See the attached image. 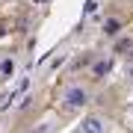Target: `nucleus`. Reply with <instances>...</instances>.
<instances>
[{
	"label": "nucleus",
	"mask_w": 133,
	"mask_h": 133,
	"mask_svg": "<svg viewBox=\"0 0 133 133\" xmlns=\"http://www.w3.org/2000/svg\"><path fill=\"white\" fill-rule=\"evenodd\" d=\"M62 104L65 107H71V109H80L89 104V89L80 83H71V86H65L62 89Z\"/></svg>",
	"instance_id": "nucleus-1"
},
{
	"label": "nucleus",
	"mask_w": 133,
	"mask_h": 133,
	"mask_svg": "<svg viewBox=\"0 0 133 133\" xmlns=\"http://www.w3.org/2000/svg\"><path fill=\"white\" fill-rule=\"evenodd\" d=\"M80 133H107V121L101 115H86L80 124Z\"/></svg>",
	"instance_id": "nucleus-2"
},
{
	"label": "nucleus",
	"mask_w": 133,
	"mask_h": 133,
	"mask_svg": "<svg viewBox=\"0 0 133 133\" xmlns=\"http://www.w3.org/2000/svg\"><path fill=\"white\" fill-rule=\"evenodd\" d=\"M107 71H109V59H107V62H104V59L95 62V77H104Z\"/></svg>",
	"instance_id": "nucleus-3"
},
{
	"label": "nucleus",
	"mask_w": 133,
	"mask_h": 133,
	"mask_svg": "<svg viewBox=\"0 0 133 133\" xmlns=\"http://www.w3.org/2000/svg\"><path fill=\"white\" fill-rule=\"evenodd\" d=\"M107 33H109V36L118 33V21H109V24H107Z\"/></svg>",
	"instance_id": "nucleus-4"
},
{
	"label": "nucleus",
	"mask_w": 133,
	"mask_h": 133,
	"mask_svg": "<svg viewBox=\"0 0 133 133\" xmlns=\"http://www.w3.org/2000/svg\"><path fill=\"white\" fill-rule=\"evenodd\" d=\"M127 48H133V42H130V38H121V42H118V50H127Z\"/></svg>",
	"instance_id": "nucleus-5"
},
{
	"label": "nucleus",
	"mask_w": 133,
	"mask_h": 133,
	"mask_svg": "<svg viewBox=\"0 0 133 133\" xmlns=\"http://www.w3.org/2000/svg\"><path fill=\"white\" fill-rule=\"evenodd\" d=\"M95 9H98V0H89V3H86V12L92 15V12H95Z\"/></svg>",
	"instance_id": "nucleus-6"
},
{
	"label": "nucleus",
	"mask_w": 133,
	"mask_h": 133,
	"mask_svg": "<svg viewBox=\"0 0 133 133\" xmlns=\"http://www.w3.org/2000/svg\"><path fill=\"white\" fill-rule=\"evenodd\" d=\"M127 77L133 80V62H127Z\"/></svg>",
	"instance_id": "nucleus-7"
}]
</instances>
